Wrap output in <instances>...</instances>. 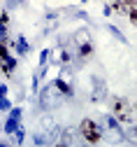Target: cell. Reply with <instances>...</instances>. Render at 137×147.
<instances>
[{
	"label": "cell",
	"mask_w": 137,
	"mask_h": 147,
	"mask_svg": "<svg viewBox=\"0 0 137 147\" xmlns=\"http://www.w3.org/2000/svg\"><path fill=\"white\" fill-rule=\"evenodd\" d=\"M61 145H74V131H72V128H65V131L61 133Z\"/></svg>",
	"instance_id": "7"
},
{
	"label": "cell",
	"mask_w": 137,
	"mask_h": 147,
	"mask_svg": "<svg viewBox=\"0 0 137 147\" xmlns=\"http://www.w3.org/2000/svg\"><path fill=\"white\" fill-rule=\"evenodd\" d=\"M0 110H9V100L3 96V98H0Z\"/></svg>",
	"instance_id": "18"
},
{
	"label": "cell",
	"mask_w": 137,
	"mask_h": 147,
	"mask_svg": "<svg viewBox=\"0 0 137 147\" xmlns=\"http://www.w3.org/2000/svg\"><path fill=\"white\" fill-rule=\"evenodd\" d=\"M33 142H35V145H44V138H42V136H35Z\"/></svg>",
	"instance_id": "21"
},
{
	"label": "cell",
	"mask_w": 137,
	"mask_h": 147,
	"mask_svg": "<svg viewBox=\"0 0 137 147\" xmlns=\"http://www.w3.org/2000/svg\"><path fill=\"white\" fill-rule=\"evenodd\" d=\"M51 56H53V61H56V63H63V65H65V63L72 59V56H70V51H67L65 47H58V49H53V51H51Z\"/></svg>",
	"instance_id": "6"
},
{
	"label": "cell",
	"mask_w": 137,
	"mask_h": 147,
	"mask_svg": "<svg viewBox=\"0 0 137 147\" xmlns=\"http://www.w3.org/2000/svg\"><path fill=\"white\" fill-rule=\"evenodd\" d=\"M93 84H95V94H93V100H102V98H105V84H102L100 80H93Z\"/></svg>",
	"instance_id": "8"
},
{
	"label": "cell",
	"mask_w": 137,
	"mask_h": 147,
	"mask_svg": "<svg viewBox=\"0 0 137 147\" xmlns=\"http://www.w3.org/2000/svg\"><path fill=\"white\" fill-rule=\"evenodd\" d=\"M119 3H126V5H137V0H119Z\"/></svg>",
	"instance_id": "23"
},
{
	"label": "cell",
	"mask_w": 137,
	"mask_h": 147,
	"mask_svg": "<svg viewBox=\"0 0 137 147\" xmlns=\"http://www.w3.org/2000/svg\"><path fill=\"white\" fill-rule=\"evenodd\" d=\"M128 16H130V24H132V26H137V5H132V7H130Z\"/></svg>",
	"instance_id": "15"
},
{
	"label": "cell",
	"mask_w": 137,
	"mask_h": 147,
	"mask_svg": "<svg viewBox=\"0 0 137 147\" xmlns=\"http://www.w3.org/2000/svg\"><path fill=\"white\" fill-rule=\"evenodd\" d=\"M23 133H26V131L19 126V128H16V133H14V136H16V142H21V140H23Z\"/></svg>",
	"instance_id": "17"
},
{
	"label": "cell",
	"mask_w": 137,
	"mask_h": 147,
	"mask_svg": "<svg viewBox=\"0 0 137 147\" xmlns=\"http://www.w3.org/2000/svg\"><path fill=\"white\" fill-rule=\"evenodd\" d=\"M16 51L21 54V56L28 51V42H26V38H23V35H19V38H16Z\"/></svg>",
	"instance_id": "9"
},
{
	"label": "cell",
	"mask_w": 137,
	"mask_h": 147,
	"mask_svg": "<svg viewBox=\"0 0 137 147\" xmlns=\"http://www.w3.org/2000/svg\"><path fill=\"white\" fill-rule=\"evenodd\" d=\"M49 56H51V51L44 49V51L40 54V65H47V63H49Z\"/></svg>",
	"instance_id": "16"
},
{
	"label": "cell",
	"mask_w": 137,
	"mask_h": 147,
	"mask_svg": "<svg viewBox=\"0 0 137 147\" xmlns=\"http://www.w3.org/2000/svg\"><path fill=\"white\" fill-rule=\"evenodd\" d=\"M72 40H74L77 47H86V45H91V33L86 28H79V30L72 35Z\"/></svg>",
	"instance_id": "5"
},
{
	"label": "cell",
	"mask_w": 137,
	"mask_h": 147,
	"mask_svg": "<svg viewBox=\"0 0 137 147\" xmlns=\"http://www.w3.org/2000/svg\"><path fill=\"white\" fill-rule=\"evenodd\" d=\"M53 84H56L58 89H61V91H63V94H65V96H72V89H70V86H67V84L63 82V77H61V80H56Z\"/></svg>",
	"instance_id": "12"
},
{
	"label": "cell",
	"mask_w": 137,
	"mask_h": 147,
	"mask_svg": "<svg viewBox=\"0 0 137 147\" xmlns=\"http://www.w3.org/2000/svg\"><path fill=\"white\" fill-rule=\"evenodd\" d=\"M126 138H128L130 142H137V124H132V126L128 128V133H126Z\"/></svg>",
	"instance_id": "13"
},
{
	"label": "cell",
	"mask_w": 137,
	"mask_h": 147,
	"mask_svg": "<svg viewBox=\"0 0 137 147\" xmlns=\"http://www.w3.org/2000/svg\"><path fill=\"white\" fill-rule=\"evenodd\" d=\"M109 33H112V35H114V38L119 40V42H128V40H126V35H123V33H121L119 28H114V26H109Z\"/></svg>",
	"instance_id": "14"
},
{
	"label": "cell",
	"mask_w": 137,
	"mask_h": 147,
	"mask_svg": "<svg viewBox=\"0 0 137 147\" xmlns=\"http://www.w3.org/2000/svg\"><path fill=\"white\" fill-rule=\"evenodd\" d=\"M21 126V110L14 107L12 112H9V119L5 124V133H16V128Z\"/></svg>",
	"instance_id": "4"
},
{
	"label": "cell",
	"mask_w": 137,
	"mask_h": 147,
	"mask_svg": "<svg viewBox=\"0 0 137 147\" xmlns=\"http://www.w3.org/2000/svg\"><path fill=\"white\" fill-rule=\"evenodd\" d=\"M7 21H9V16H7V12H3V16H0V24L7 26Z\"/></svg>",
	"instance_id": "22"
},
{
	"label": "cell",
	"mask_w": 137,
	"mask_h": 147,
	"mask_svg": "<svg viewBox=\"0 0 137 147\" xmlns=\"http://www.w3.org/2000/svg\"><path fill=\"white\" fill-rule=\"evenodd\" d=\"M79 133H82V138H84L86 142H98V140L102 138L100 126H98L95 121H91V119H84V121H82V126H79Z\"/></svg>",
	"instance_id": "3"
},
{
	"label": "cell",
	"mask_w": 137,
	"mask_h": 147,
	"mask_svg": "<svg viewBox=\"0 0 137 147\" xmlns=\"http://www.w3.org/2000/svg\"><path fill=\"white\" fill-rule=\"evenodd\" d=\"M112 105V115H116V119L119 121H128V124H137V112H132V107L128 105L126 98H119V96H114L109 100Z\"/></svg>",
	"instance_id": "1"
},
{
	"label": "cell",
	"mask_w": 137,
	"mask_h": 147,
	"mask_svg": "<svg viewBox=\"0 0 137 147\" xmlns=\"http://www.w3.org/2000/svg\"><path fill=\"white\" fill-rule=\"evenodd\" d=\"M107 124H109V128H114L119 136H123V131H121V126H119V119L116 117H112V115H107Z\"/></svg>",
	"instance_id": "10"
},
{
	"label": "cell",
	"mask_w": 137,
	"mask_h": 147,
	"mask_svg": "<svg viewBox=\"0 0 137 147\" xmlns=\"http://www.w3.org/2000/svg\"><path fill=\"white\" fill-rule=\"evenodd\" d=\"M42 126H44V128H47V131H49V133H51V136H53V133H56V131H58V128H56V124H53V121H51V119H49V117H42Z\"/></svg>",
	"instance_id": "11"
},
{
	"label": "cell",
	"mask_w": 137,
	"mask_h": 147,
	"mask_svg": "<svg viewBox=\"0 0 137 147\" xmlns=\"http://www.w3.org/2000/svg\"><path fill=\"white\" fill-rule=\"evenodd\" d=\"M70 72H72V70H70V65H65V68L61 70V77H63V80H67V77H70Z\"/></svg>",
	"instance_id": "19"
},
{
	"label": "cell",
	"mask_w": 137,
	"mask_h": 147,
	"mask_svg": "<svg viewBox=\"0 0 137 147\" xmlns=\"http://www.w3.org/2000/svg\"><path fill=\"white\" fill-rule=\"evenodd\" d=\"M82 3H88V0H82Z\"/></svg>",
	"instance_id": "24"
},
{
	"label": "cell",
	"mask_w": 137,
	"mask_h": 147,
	"mask_svg": "<svg viewBox=\"0 0 137 147\" xmlns=\"http://www.w3.org/2000/svg\"><path fill=\"white\" fill-rule=\"evenodd\" d=\"M5 3H7V9H12V7L19 5V0H5Z\"/></svg>",
	"instance_id": "20"
},
{
	"label": "cell",
	"mask_w": 137,
	"mask_h": 147,
	"mask_svg": "<svg viewBox=\"0 0 137 147\" xmlns=\"http://www.w3.org/2000/svg\"><path fill=\"white\" fill-rule=\"evenodd\" d=\"M63 96H65V94H63V91L58 89L56 84L44 86V89H42V94H40V105H42V110H47V112H49V110L58 107V105L63 103Z\"/></svg>",
	"instance_id": "2"
}]
</instances>
